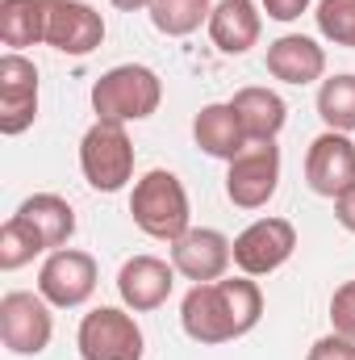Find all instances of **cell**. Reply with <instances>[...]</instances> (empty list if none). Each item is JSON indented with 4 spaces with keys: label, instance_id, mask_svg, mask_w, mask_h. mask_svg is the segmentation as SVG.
<instances>
[{
    "label": "cell",
    "instance_id": "obj_20",
    "mask_svg": "<svg viewBox=\"0 0 355 360\" xmlns=\"http://www.w3.org/2000/svg\"><path fill=\"white\" fill-rule=\"evenodd\" d=\"M46 38V0H0V42L8 51L38 46Z\"/></svg>",
    "mask_w": 355,
    "mask_h": 360
},
{
    "label": "cell",
    "instance_id": "obj_10",
    "mask_svg": "<svg viewBox=\"0 0 355 360\" xmlns=\"http://www.w3.org/2000/svg\"><path fill=\"white\" fill-rule=\"evenodd\" d=\"M38 122V68L21 51L0 55V134L17 139Z\"/></svg>",
    "mask_w": 355,
    "mask_h": 360
},
{
    "label": "cell",
    "instance_id": "obj_1",
    "mask_svg": "<svg viewBox=\"0 0 355 360\" xmlns=\"http://www.w3.org/2000/svg\"><path fill=\"white\" fill-rule=\"evenodd\" d=\"M264 319V293L255 276H222L192 285L180 302V327L192 344H230L260 327Z\"/></svg>",
    "mask_w": 355,
    "mask_h": 360
},
{
    "label": "cell",
    "instance_id": "obj_22",
    "mask_svg": "<svg viewBox=\"0 0 355 360\" xmlns=\"http://www.w3.org/2000/svg\"><path fill=\"white\" fill-rule=\"evenodd\" d=\"M318 117L326 122V130H339V134H351L355 130V76H330L322 80L318 89Z\"/></svg>",
    "mask_w": 355,
    "mask_h": 360
},
{
    "label": "cell",
    "instance_id": "obj_8",
    "mask_svg": "<svg viewBox=\"0 0 355 360\" xmlns=\"http://www.w3.org/2000/svg\"><path fill=\"white\" fill-rule=\"evenodd\" d=\"M280 188V147L276 143H247L243 155L226 164V197L239 210H264Z\"/></svg>",
    "mask_w": 355,
    "mask_h": 360
},
{
    "label": "cell",
    "instance_id": "obj_15",
    "mask_svg": "<svg viewBox=\"0 0 355 360\" xmlns=\"http://www.w3.org/2000/svg\"><path fill=\"white\" fill-rule=\"evenodd\" d=\"M267 76L280 84L305 89L326 76V51L305 34H280L276 42H267Z\"/></svg>",
    "mask_w": 355,
    "mask_h": 360
},
{
    "label": "cell",
    "instance_id": "obj_11",
    "mask_svg": "<svg viewBox=\"0 0 355 360\" xmlns=\"http://www.w3.org/2000/svg\"><path fill=\"white\" fill-rule=\"evenodd\" d=\"M51 51L84 59L105 42V17L88 0H46V38Z\"/></svg>",
    "mask_w": 355,
    "mask_h": 360
},
{
    "label": "cell",
    "instance_id": "obj_24",
    "mask_svg": "<svg viewBox=\"0 0 355 360\" xmlns=\"http://www.w3.org/2000/svg\"><path fill=\"white\" fill-rule=\"evenodd\" d=\"M314 21H318V34L326 42L355 51V0H318Z\"/></svg>",
    "mask_w": 355,
    "mask_h": 360
},
{
    "label": "cell",
    "instance_id": "obj_21",
    "mask_svg": "<svg viewBox=\"0 0 355 360\" xmlns=\"http://www.w3.org/2000/svg\"><path fill=\"white\" fill-rule=\"evenodd\" d=\"M151 25L168 38H188L201 25H209L213 0H151Z\"/></svg>",
    "mask_w": 355,
    "mask_h": 360
},
{
    "label": "cell",
    "instance_id": "obj_4",
    "mask_svg": "<svg viewBox=\"0 0 355 360\" xmlns=\"http://www.w3.org/2000/svg\"><path fill=\"white\" fill-rule=\"evenodd\" d=\"M80 172L96 193H121L134 180V143L117 122H92L80 139Z\"/></svg>",
    "mask_w": 355,
    "mask_h": 360
},
{
    "label": "cell",
    "instance_id": "obj_16",
    "mask_svg": "<svg viewBox=\"0 0 355 360\" xmlns=\"http://www.w3.org/2000/svg\"><path fill=\"white\" fill-rule=\"evenodd\" d=\"M205 30L222 55H247L264 34V13L255 0H217Z\"/></svg>",
    "mask_w": 355,
    "mask_h": 360
},
{
    "label": "cell",
    "instance_id": "obj_12",
    "mask_svg": "<svg viewBox=\"0 0 355 360\" xmlns=\"http://www.w3.org/2000/svg\"><path fill=\"white\" fill-rule=\"evenodd\" d=\"M305 184L318 193V197H343L355 184V143L351 134H339V130H322L309 151H305Z\"/></svg>",
    "mask_w": 355,
    "mask_h": 360
},
{
    "label": "cell",
    "instance_id": "obj_13",
    "mask_svg": "<svg viewBox=\"0 0 355 360\" xmlns=\"http://www.w3.org/2000/svg\"><path fill=\"white\" fill-rule=\"evenodd\" d=\"M172 248V264L184 281L205 285V281H222L226 269L234 264V239H226L213 226H192L188 235H180Z\"/></svg>",
    "mask_w": 355,
    "mask_h": 360
},
{
    "label": "cell",
    "instance_id": "obj_3",
    "mask_svg": "<svg viewBox=\"0 0 355 360\" xmlns=\"http://www.w3.org/2000/svg\"><path fill=\"white\" fill-rule=\"evenodd\" d=\"M159 101H163V80L147 63H117L92 84L96 122H117V126L147 122L151 113H159Z\"/></svg>",
    "mask_w": 355,
    "mask_h": 360
},
{
    "label": "cell",
    "instance_id": "obj_29",
    "mask_svg": "<svg viewBox=\"0 0 355 360\" xmlns=\"http://www.w3.org/2000/svg\"><path fill=\"white\" fill-rule=\"evenodd\" d=\"M113 8H121V13H142V8H151V0H109Z\"/></svg>",
    "mask_w": 355,
    "mask_h": 360
},
{
    "label": "cell",
    "instance_id": "obj_25",
    "mask_svg": "<svg viewBox=\"0 0 355 360\" xmlns=\"http://www.w3.org/2000/svg\"><path fill=\"white\" fill-rule=\"evenodd\" d=\"M330 331L355 340V281H343L330 297Z\"/></svg>",
    "mask_w": 355,
    "mask_h": 360
},
{
    "label": "cell",
    "instance_id": "obj_18",
    "mask_svg": "<svg viewBox=\"0 0 355 360\" xmlns=\"http://www.w3.org/2000/svg\"><path fill=\"white\" fill-rule=\"evenodd\" d=\"M230 105H234V113H239V122H243V130H247L251 143H276V134H280L284 122H288L284 96L276 89H264V84L239 89L230 96Z\"/></svg>",
    "mask_w": 355,
    "mask_h": 360
},
{
    "label": "cell",
    "instance_id": "obj_7",
    "mask_svg": "<svg viewBox=\"0 0 355 360\" xmlns=\"http://www.w3.org/2000/svg\"><path fill=\"white\" fill-rule=\"evenodd\" d=\"M100 285V269L96 256L80 252V248H59L42 260L38 269V293L55 306V310H76L84 306Z\"/></svg>",
    "mask_w": 355,
    "mask_h": 360
},
{
    "label": "cell",
    "instance_id": "obj_17",
    "mask_svg": "<svg viewBox=\"0 0 355 360\" xmlns=\"http://www.w3.org/2000/svg\"><path fill=\"white\" fill-rule=\"evenodd\" d=\"M192 139H196V147H201L205 155L226 160V164H230L234 155H243L247 143H251L230 101H213V105H205V109L192 117Z\"/></svg>",
    "mask_w": 355,
    "mask_h": 360
},
{
    "label": "cell",
    "instance_id": "obj_28",
    "mask_svg": "<svg viewBox=\"0 0 355 360\" xmlns=\"http://www.w3.org/2000/svg\"><path fill=\"white\" fill-rule=\"evenodd\" d=\"M335 218H339L343 231H351L355 235V184L343 193V197H335Z\"/></svg>",
    "mask_w": 355,
    "mask_h": 360
},
{
    "label": "cell",
    "instance_id": "obj_19",
    "mask_svg": "<svg viewBox=\"0 0 355 360\" xmlns=\"http://www.w3.org/2000/svg\"><path fill=\"white\" fill-rule=\"evenodd\" d=\"M17 218L34 226V235L42 239L46 252L67 248L72 235H76V210H72V201L59 197V193H34V197H25V201L17 205Z\"/></svg>",
    "mask_w": 355,
    "mask_h": 360
},
{
    "label": "cell",
    "instance_id": "obj_27",
    "mask_svg": "<svg viewBox=\"0 0 355 360\" xmlns=\"http://www.w3.org/2000/svg\"><path fill=\"white\" fill-rule=\"evenodd\" d=\"M309 4L314 0H260V8H264L272 21H297Z\"/></svg>",
    "mask_w": 355,
    "mask_h": 360
},
{
    "label": "cell",
    "instance_id": "obj_14",
    "mask_svg": "<svg viewBox=\"0 0 355 360\" xmlns=\"http://www.w3.org/2000/svg\"><path fill=\"white\" fill-rule=\"evenodd\" d=\"M176 285V264L159 260V256H130L117 272V293L121 306H130L134 314H151L172 297Z\"/></svg>",
    "mask_w": 355,
    "mask_h": 360
},
{
    "label": "cell",
    "instance_id": "obj_5",
    "mask_svg": "<svg viewBox=\"0 0 355 360\" xmlns=\"http://www.w3.org/2000/svg\"><path fill=\"white\" fill-rule=\"evenodd\" d=\"M76 348L84 360H142L147 335L130 306H96L80 319Z\"/></svg>",
    "mask_w": 355,
    "mask_h": 360
},
{
    "label": "cell",
    "instance_id": "obj_6",
    "mask_svg": "<svg viewBox=\"0 0 355 360\" xmlns=\"http://www.w3.org/2000/svg\"><path fill=\"white\" fill-rule=\"evenodd\" d=\"M55 306L42 293L13 289L0 297V340L13 356H38L55 340Z\"/></svg>",
    "mask_w": 355,
    "mask_h": 360
},
{
    "label": "cell",
    "instance_id": "obj_2",
    "mask_svg": "<svg viewBox=\"0 0 355 360\" xmlns=\"http://www.w3.org/2000/svg\"><path fill=\"white\" fill-rule=\"evenodd\" d=\"M130 218L142 235L159 243H176L180 235L192 231V205L184 180L168 168H151L147 176H138L130 193Z\"/></svg>",
    "mask_w": 355,
    "mask_h": 360
},
{
    "label": "cell",
    "instance_id": "obj_9",
    "mask_svg": "<svg viewBox=\"0 0 355 360\" xmlns=\"http://www.w3.org/2000/svg\"><path fill=\"white\" fill-rule=\"evenodd\" d=\"M297 252V226L288 218H255L243 235H234V269L243 276H272Z\"/></svg>",
    "mask_w": 355,
    "mask_h": 360
},
{
    "label": "cell",
    "instance_id": "obj_26",
    "mask_svg": "<svg viewBox=\"0 0 355 360\" xmlns=\"http://www.w3.org/2000/svg\"><path fill=\"white\" fill-rule=\"evenodd\" d=\"M305 360H355V340L339 335V331H330V335L314 340V348L305 352Z\"/></svg>",
    "mask_w": 355,
    "mask_h": 360
},
{
    "label": "cell",
    "instance_id": "obj_23",
    "mask_svg": "<svg viewBox=\"0 0 355 360\" xmlns=\"http://www.w3.org/2000/svg\"><path fill=\"white\" fill-rule=\"evenodd\" d=\"M46 248H42V239L34 235V226L29 222H21L17 214L0 226V269L4 272H17L25 269L34 256H42Z\"/></svg>",
    "mask_w": 355,
    "mask_h": 360
}]
</instances>
